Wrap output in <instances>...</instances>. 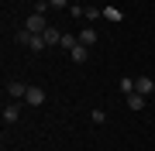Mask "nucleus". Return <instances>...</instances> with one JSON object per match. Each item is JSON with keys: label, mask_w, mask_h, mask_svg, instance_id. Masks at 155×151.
Masks as SVG:
<instances>
[{"label": "nucleus", "mask_w": 155, "mask_h": 151, "mask_svg": "<svg viewBox=\"0 0 155 151\" xmlns=\"http://www.w3.org/2000/svg\"><path fill=\"white\" fill-rule=\"evenodd\" d=\"M41 38H45V45H48V48H52V45H62V31H55L52 24H48V31H45Z\"/></svg>", "instance_id": "nucleus-8"}, {"label": "nucleus", "mask_w": 155, "mask_h": 151, "mask_svg": "<svg viewBox=\"0 0 155 151\" xmlns=\"http://www.w3.org/2000/svg\"><path fill=\"white\" fill-rule=\"evenodd\" d=\"M104 17H110V21H124V11H121V7H104Z\"/></svg>", "instance_id": "nucleus-10"}, {"label": "nucleus", "mask_w": 155, "mask_h": 151, "mask_svg": "<svg viewBox=\"0 0 155 151\" xmlns=\"http://www.w3.org/2000/svg\"><path fill=\"white\" fill-rule=\"evenodd\" d=\"M24 28H28L31 34H45L48 31V21H45V14H31L28 21H24Z\"/></svg>", "instance_id": "nucleus-1"}, {"label": "nucleus", "mask_w": 155, "mask_h": 151, "mask_svg": "<svg viewBox=\"0 0 155 151\" xmlns=\"http://www.w3.org/2000/svg\"><path fill=\"white\" fill-rule=\"evenodd\" d=\"M124 103H127V110H134V113L145 110V96H141V93H127V96H124Z\"/></svg>", "instance_id": "nucleus-6"}, {"label": "nucleus", "mask_w": 155, "mask_h": 151, "mask_svg": "<svg viewBox=\"0 0 155 151\" xmlns=\"http://www.w3.org/2000/svg\"><path fill=\"white\" fill-rule=\"evenodd\" d=\"M134 93H141V96H152V93H155V83H152L148 76H138V79H134Z\"/></svg>", "instance_id": "nucleus-3"}, {"label": "nucleus", "mask_w": 155, "mask_h": 151, "mask_svg": "<svg viewBox=\"0 0 155 151\" xmlns=\"http://www.w3.org/2000/svg\"><path fill=\"white\" fill-rule=\"evenodd\" d=\"M48 4H52V7H55V11H62V7H72V4H69V0H48Z\"/></svg>", "instance_id": "nucleus-15"}, {"label": "nucleus", "mask_w": 155, "mask_h": 151, "mask_svg": "<svg viewBox=\"0 0 155 151\" xmlns=\"http://www.w3.org/2000/svg\"><path fill=\"white\" fill-rule=\"evenodd\" d=\"M121 93H124V96H127V93H134V79H131V76H124V79H121Z\"/></svg>", "instance_id": "nucleus-13"}, {"label": "nucleus", "mask_w": 155, "mask_h": 151, "mask_svg": "<svg viewBox=\"0 0 155 151\" xmlns=\"http://www.w3.org/2000/svg\"><path fill=\"white\" fill-rule=\"evenodd\" d=\"M69 55H72V62H76V65H86V58H90V48H86V45H76V48L69 52Z\"/></svg>", "instance_id": "nucleus-7"}, {"label": "nucleus", "mask_w": 155, "mask_h": 151, "mask_svg": "<svg viewBox=\"0 0 155 151\" xmlns=\"http://www.w3.org/2000/svg\"><path fill=\"white\" fill-rule=\"evenodd\" d=\"M76 45H79V38H76V34H62V48H69V52H72Z\"/></svg>", "instance_id": "nucleus-12"}, {"label": "nucleus", "mask_w": 155, "mask_h": 151, "mask_svg": "<svg viewBox=\"0 0 155 151\" xmlns=\"http://www.w3.org/2000/svg\"><path fill=\"white\" fill-rule=\"evenodd\" d=\"M7 96H11V100H24V96H28V86L14 79V83H7Z\"/></svg>", "instance_id": "nucleus-5"}, {"label": "nucleus", "mask_w": 155, "mask_h": 151, "mask_svg": "<svg viewBox=\"0 0 155 151\" xmlns=\"http://www.w3.org/2000/svg\"><path fill=\"white\" fill-rule=\"evenodd\" d=\"M28 48H35V52H45L48 45H45V38H41V34H31V45H28Z\"/></svg>", "instance_id": "nucleus-11"}, {"label": "nucleus", "mask_w": 155, "mask_h": 151, "mask_svg": "<svg viewBox=\"0 0 155 151\" xmlns=\"http://www.w3.org/2000/svg\"><path fill=\"white\" fill-rule=\"evenodd\" d=\"M21 120V106L17 103H7L4 106V127H11V124H17Z\"/></svg>", "instance_id": "nucleus-2"}, {"label": "nucleus", "mask_w": 155, "mask_h": 151, "mask_svg": "<svg viewBox=\"0 0 155 151\" xmlns=\"http://www.w3.org/2000/svg\"><path fill=\"white\" fill-rule=\"evenodd\" d=\"M90 117H93V124H104V120H107V113H104V110H93Z\"/></svg>", "instance_id": "nucleus-14"}, {"label": "nucleus", "mask_w": 155, "mask_h": 151, "mask_svg": "<svg viewBox=\"0 0 155 151\" xmlns=\"http://www.w3.org/2000/svg\"><path fill=\"white\" fill-rule=\"evenodd\" d=\"M24 103L41 106V103H45V90H41V86H28V96H24Z\"/></svg>", "instance_id": "nucleus-4"}, {"label": "nucleus", "mask_w": 155, "mask_h": 151, "mask_svg": "<svg viewBox=\"0 0 155 151\" xmlns=\"http://www.w3.org/2000/svg\"><path fill=\"white\" fill-rule=\"evenodd\" d=\"M76 38H79V45H86V48H90V45H97V31H93V28H83Z\"/></svg>", "instance_id": "nucleus-9"}]
</instances>
